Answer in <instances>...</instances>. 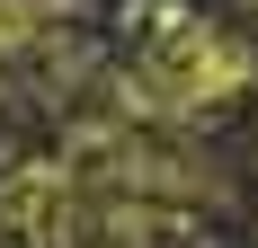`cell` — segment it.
Wrapping results in <instances>:
<instances>
[{
    "label": "cell",
    "instance_id": "cell-1",
    "mask_svg": "<svg viewBox=\"0 0 258 248\" xmlns=\"http://www.w3.org/2000/svg\"><path fill=\"white\" fill-rule=\"evenodd\" d=\"M249 71H258V62L232 45V36H214V27H178L160 53H143L134 98L152 106V115H187V106H205V98H232Z\"/></svg>",
    "mask_w": 258,
    "mask_h": 248
}]
</instances>
